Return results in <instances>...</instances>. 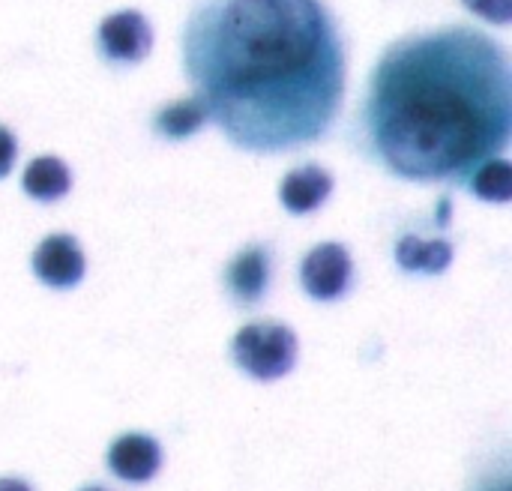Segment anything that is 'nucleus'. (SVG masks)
<instances>
[{"instance_id": "obj_4", "label": "nucleus", "mask_w": 512, "mask_h": 491, "mask_svg": "<svg viewBox=\"0 0 512 491\" xmlns=\"http://www.w3.org/2000/svg\"><path fill=\"white\" fill-rule=\"evenodd\" d=\"M300 282L306 288V294L312 300H339L342 294H348L351 282H354V264L345 246L339 243H321L315 246L300 267Z\"/></svg>"}, {"instance_id": "obj_9", "label": "nucleus", "mask_w": 512, "mask_h": 491, "mask_svg": "<svg viewBox=\"0 0 512 491\" xmlns=\"http://www.w3.org/2000/svg\"><path fill=\"white\" fill-rule=\"evenodd\" d=\"M330 192H333V177H330L324 168H318V165L294 168V171L282 180V186H279L282 204H285L291 213H297V216L318 210V207L330 198Z\"/></svg>"}, {"instance_id": "obj_7", "label": "nucleus", "mask_w": 512, "mask_h": 491, "mask_svg": "<svg viewBox=\"0 0 512 491\" xmlns=\"http://www.w3.org/2000/svg\"><path fill=\"white\" fill-rule=\"evenodd\" d=\"M162 465V447L147 435H123L108 450V468L126 483H147Z\"/></svg>"}, {"instance_id": "obj_13", "label": "nucleus", "mask_w": 512, "mask_h": 491, "mask_svg": "<svg viewBox=\"0 0 512 491\" xmlns=\"http://www.w3.org/2000/svg\"><path fill=\"white\" fill-rule=\"evenodd\" d=\"M468 186L486 198V201H507L510 198V162L495 156L489 162H483L471 177H468Z\"/></svg>"}, {"instance_id": "obj_3", "label": "nucleus", "mask_w": 512, "mask_h": 491, "mask_svg": "<svg viewBox=\"0 0 512 491\" xmlns=\"http://www.w3.org/2000/svg\"><path fill=\"white\" fill-rule=\"evenodd\" d=\"M234 360L258 381H276L297 363V336L285 324H249L234 336Z\"/></svg>"}, {"instance_id": "obj_12", "label": "nucleus", "mask_w": 512, "mask_h": 491, "mask_svg": "<svg viewBox=\"0 0 512 491\" xmlns=\"http://www.w3.org/2000/svg\"><path fill=\"white\" fill-rule=\"evenodd\" d=\"M204 120H207V111H204V105L192 96V99H186V102H174V105L162 108L159 117H156V129H159L165 138H186V135L198 132V129L204 126Z\"/></svg>"}, {"instance_id": "obj_5", "label": "nucleus", "mask_w": 512, "mask_h": 491, "mask_svg": "<svg viewBox=\"0 0 512 491\" xmlns=\"http://www.w3.org/2000/svg\"><path fill=\"white\" fill-rule=\"evenodd\" d=\"M153 45V30L147 18L135 9L108 15L99 24V51L114 63H138Z\"/></svg>"}, {"instance_id": "obj_14", "label": "nucleus", "mask_w": 512, "mask_h": 491, "mask_svg": "<svg viewBox=\"0 0 512 491\" xmlns=\"http://www.w3.org/2000/svg\"><path fill=\"white\" fill-rule=\"evenodd\" d=\"M465 6H468L471 12H477V15L495 21V24H507V21H510V0H465Z\"/></svg>"}, {"instance_id": "obj_16", "label": "nucleus", "mask_w": 512, "mask_h": 491, "mask_svg": "<svg viewBox=\"0 0 512 491\" xmlns=\"http://www.w3.org/2000/svg\"><path fill=\"white\" fill-rule=\"evenodd\" d=\"M0 491H33L27 483H21V480H12V477H6V480H0Z\"/></svg>"}, {"instance_id": "obj_6", "label": "nucleus", "mask_w": 512, "mask_h": 491, "mask_svg": "<svg viewBox=\"0 0 512 491\" xmlns=\"http://www.w3.org/2000/svg\"><path fill=\"white\" fill-rule=\"evenodd\" d=\"M33 273L48 288H72L84 276V255L69 234H51L33 255Z\"/></svg>"}, {"instance_id": "obj_11", "label": "nucleus", "mask_w": 512, "mask_h": 491, "mask_svg": "<svg viewBox=\"0 0 512 491\" xmlns=\"http://www.w3.org/2000/svg\"><path fill=\"white\" fill-rule=\"evenodd\" d=\"M72 174L57 156H39L24 171V192L36 201H57L69 192Z\"/></svg>"}, {"instance_id": "obj_8", "label": "nucleus", "mask_w": 512, "mask_h": 491, "mask_svg": "<svg viewBox=\"0 0 512 491\" xmlns=\"http://www.w3.org/2000/svg\"><path fill=\"white\" fill-rule=\"evenodd\" d=\"M225 285L231 297L243 306H255L270 285V252L264 246L243 249L225 270Z\"/></svg>"}, {"instance_id": "obj_17", "label": "nucleus", "mask_w": 512, "mask_h": 491, "mask_svg": "<svg viewBox=\"0 0 512 491\" xmlns=\"http://www.w3.org/2000/svg\"><path fill=\"white\" fill-rule=\"evenodd\" d=\"M84 491H105V489H84Z\"/></svg>"}, {"instance_id": "obj_15", "label": "nucleus", "mask_w": 512, "mask_h": 491, "mask_svg": "<svg viewBox=\"0 0 512 491\" xmlns=\"http://www.w3.org/2000/svg\"><path fill=\"white\" fill-rule=\"evenodd\" d=\"M15 153H18V147H15V135H12L9 129H3V126H0V177H6V174H9V168L15 165Z\"/></svg>"}, {"instance_id": "obj_10", "label": "nucleus", "mask_w": 512, "mask_h": 491, "mask_svg": "<svg viewBox=\"0 0 512 491\" xmlns=\"http://www.w3.org/2000/svg\"><path fill=\"white\" fill-rule=\"evenodd\" d=\"M396 261L408 273H444L453 261V249L447 240H423L417 234H405L396 246Z\"/></svg>"}, {"instance_id": "obj_1", "label": "nucleus", "mask_w": 512, "mask_h": 491, "mask_svg": "<svg viewBox=\"0 0 512 491\" xmlns=\"http://www.w3.org/2000/svg\"><path fill=\"white\" fill-rule=\"evenodd\" d=\"M183 63L207 117L252 153L318 141L345 93V48L321 0H207Z\"/></svg>"}, {"instance_id": "obj_2", "label": "nucleus", "mask_w": 512, "mask_h": 491, "mask_svg": "<svg viewBox=\"0 0 512 491\" xmlns=\"http://www.w3.org/2000/svg\"><path fill=\"white\" fill-rule=\"evenodd\" d=\"M510 60L483 30L450 24L393 42L369 81V156L417 183H468L510 141Z\"/></svg>"}]
</instances>
